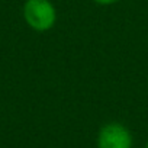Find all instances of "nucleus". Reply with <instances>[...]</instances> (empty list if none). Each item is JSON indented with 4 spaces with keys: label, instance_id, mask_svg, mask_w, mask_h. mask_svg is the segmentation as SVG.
Listing matches in <instances>:
<instances>
[{
    "label": "nucleus",
    "instance_id": "nucleus-1",
    "mask_svg": "<svg viewBox=\"0 0 148 148\" xmlns=\"http://www.w3.org/2000/svg\"><path fill=\"white\" fill-rule=\"evenodd\" d=\"M26 23L39 32L48 31L55 25L57 12L49 0H26L23 6Z\"/></svg>",
    "mask_w": 148,
    "mask_h": 148
},
{
    "label": "nucleus",
    "instance_id": "nucleus-2",
    "mask_svg": "<svg viewBox=\"0 0 148 148\" xmlns=\"http://www.w3.org/2000/svg\"><path fill=\"white\" fill-rule=\"evenodd\" d=\"M132 135L126 126L118 122L106 123L97 135V148H131Z\"/></svg>",
    "mask_w": 148,
    "mask_h": 148
},
{
    "label": "nucleus",
    "instance_id": "nucleus-3",
    "mask_svg": "<svg viewBox=\"0 0 148 148\" xmlns=\"http://www.w3.org/2000/svg\"><path fill=\"white\" fill-rule=\"evenodd\" d=\"M96 3H99V5H113V3H118L119 0H95Z\"/></svg>",
    "mask_w": 148,
    "mask_h": 148
}]
</instances>
